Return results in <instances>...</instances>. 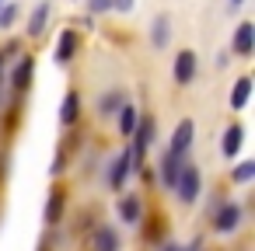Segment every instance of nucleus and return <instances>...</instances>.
<instances>
[{
	"label": "nucleus",
	"instance_id": "obj_27",
	"mask_svg": "<svg viewBox=\"0 0 255 251\" xmlns=\"http://www.w3.org/2000/svg\"><path fill=\"white\" fill-rule=\"evenodd\" d=\"M238 4H245V0H231V7H238Z\"/></svg>",
	"mask_w": 255,
	"mask_h": 251
},
{
	"label": "nucleus",
	"instance_id": "obj_24",
	"mask_svg": "<svg viewBox=\"0 0 255 251\" xmlns=\"http://www.w3.org/2000/svg\"><path fill=\"white\" fill-rule=\"evenodd\" d=\"M63 164H67V157H63V154H56V157H53V167H49V171H53V174H60V171H63Z\"/></svg>",
	"mask_w": 255,
	"mask_h": 251
},
{
	"label": "nucleus",
	"instance_id": "obj_4",
	"mask_svg": "<svg viewBox=\"0 0 255 251\" xmlns=\"http://www.w3.org/2000/svg\"><path fill=\"white\" fill-rule=\"evenodd\" d=\"M129 171H133V157H129V150H123V154L109 164V185H112V188H123V181L129 178Z\"/></svg>",
	"mask_w": 255,
	"mask_h": 251
},
{
	"label": "nucleus",
	"instance_id": "obj_7",
	"mask_svg": "<svg viewBox=\"0 0 255 251\" xmlns=\"http://www.w3.org/2000/svg\"><path fill=\"white\" fill-rule=\"evenodd\" d=\"M252 49H255V25H252V21H245V25H238L234 53H238V56H252Z\"/></svg>",
	"mask_w": 255,
	"mask_h": 251
},
{
	"label": "nucleus",
	"instance_id": "obj_20",
	"mask_svg": "<svg viewBox=\"0 0 255 251\" xmlns=\"http://www.w3.org/2000/svg\"><path fill=\"white\" fill-rule=\"evenodd\" d=\"M252 178H255V164L252 161H241L234 167V181H252Z\"/></svg>",
	"mask_w": 255,
	"mask_h": 251
},
{
	"label": "nucleus",
	"instance_id": "obj_12",
	"mask_svg": "<svg viewBox=\"0 0 255 251\" xmlns=\"http://www.w3.org/2000/svg\"><path fill=\"white\" fill-rule=\"evenodd\" d=\"M77 115H81V98L70 91V94L63 98V105H60V122H63V126H74Z\"/></svg>",
	"mask_w": 255,
	"mask_h": 251
},
{
	"label": "nucleus",
	"instance_id": "obj_22",
	"mask_svg": "<svg viewBox=\"0 0 255 251\" xmlns=\"http://www.w3.org/2000/svg\"><path fill=\"white\" fill-rule=\"evenodd\" d=\"M88 11H91V14H102V11H112V0H88Z\"/></svg>",
	"mask_w": 255,
	"mask_h": 251
},
{
	"label": "nucleus",
	"instance_id": "obj_19",
	"mask_svg": "<svg viewBox=\"0 0 255 251\" xmlns=\"http://www.w3.org/2000/svg\"><path fill=\"white\" fill-rule=\"evenodd\" d=\"M136 119H140V115H136V108L123 105V108H119V133H123V136H129V133H133V126H136Z\"/></svg>",
	"mask_w": 255,
	"mask_h": 251
},
{
	"label": "nucleus",
	"instance_id": "obj_6",
	"mask_svg": "<svg viewBox=\"0 0 255 251\" xmlns=\"http://www.w3.org/2000/svg\"><path fill=\"white\" fill-rule=\"evenodd\" d=\"M178 171H182V157L171 154V150H164V157H161V181H164V188H175Z\"/></svg>",
	"mask_w": 255,
	"mask_h": 251
},
{
	"label": "nucleus",
	"instance_id": "obj_1",
	"mask_svg": "<svg viewBox=\"0 0 255 251\" xmlns=\"http://www.w3.org/2000/svg\"><path fill=\"white\" fill-rule=\"evenodd\" d=\"M199 188H203L199 167H192V164H182V171H178V181H175V192H178V199L189 206V202H196V199H199Z\"/></svg>",
	"mask_w": 255,
	"mask_h": 251
},
{
	"label": "nucleus",
	"instance_id": "obj_10",
	"mask_svg": "<svg viewBox=\"0 0 255 251\" xmlns=\"http://www.w3.org/2000/svg\"><path fill=\"white\" fill-rule=\"evenodd\" d=\"M63 209H67V199H63L60 188H53V192H49V202H46V223L56 227V223L63 220Z\"/></svg>",
	"mask_w": 255,
	"mask_h": 251
},
{
	"label": "nucleus",
	"instance_id": "obj_3",
	"mask_svg": "<svg viewBox=\"0 0 255 251\" xmlns=\"http://www.w3.org/2000/svg\"><path fill=\"white\" fill-rule=\"evenodd\" d=\"M192 77H196V53L182 49L175 56V84H192Z\"/></svg>",
	"mask_w": 255,
	"mask_h": 251
},
{
	"label": "nucleus",
	"instance_id": "obj_8",
	"mask_svg": "<svg viewBox=\"0 0 255 251\" xmlns=\"http://www.w3.org/2000/svg\"><path fill=\"white\" fill-rule=\"evenodd\" d=\"M91 248H95V251H119L123 241H119V234H116L112 227H98L95 237H91Z\"/></svg>",
	"mask_w": 255,
	"mask_h": 251
},
{
	"label": "nucleus",
	"instance_id": "obj_21",
	"mask_svg": "<svg viewBox=\"0 0 255 251\" xmlns=\"http://www.w3.org/2000/svg\"><path fill=\"white\" fill-rule=\"evenodd\" d=\"M18 18V7L14 4H0V28H11Z\"/></svg>",
	"mask_w": 255,
	"mask_h": 251
},
{
	"label": "nucleus",
	"instance_id": "obj_18",
	"mask_svg": "<svg viewBox=\"0 0 255 251\" xmlns=\"http://www.w3.org/2000/svg\"><path fill=\"white\" fill-rule=\"evenodd\" d=\"M46 18H49V0H42V4L32 11V18H28V32H32V35H42V28H46Z\"/></svg>",
	"mask_w": 255,
	"mask_h": 251
},
{
	"label": "nucleus",
	"instance_id": "obj_14",
	"mask_svg": "<svg viewBox=\"0 0 255 251\" xmlns=\"http://www.w3.org/2000/svg\"><path fill=\"white\" fill-rule=\"evenodd\" d=\"M248 98H252V81H248V77H241V81L234 84V91H231V108H234V112H241V108L248 105Z\"/></svg>",
	"mask_w": 255,
	"mask_h": 251
},
{
	"label": "nucleus",
	"instance_id": "obj_26",
	"mask_svg": "<svg viewBox=\"0 0 255 251\" xmlns=\"http://www.w3.org/2000/svg\"><path fill=\"white\" fill-rule=\"evenodd\" d=\"M0 74H4V53H0Z\"/></svg>",
	"mask_w": 255,
	"mask_h": 251
},
{
	"label": "nucleus",
	"instance_id": "obj_2",
	"mask_svg": "<svg viewBox=\"0 0 255 251\" xmlns=\"http://www.w3.org/2000/svg\"><path fill=\"white\" fill-rule=\"evenodd\" d=\"M238 223H241V209H238V202H224V206L217 209L213 230H217V234H231V230H238Z\"/></svg>",
	"mask_w": 255,
	"mask_h": 251
},
{
	"label": "nucleus",
	"instance_id": "obj_13",
	"mask_svg": "<svg viewBox=\"0 0 255 251\" xmlns=\"http://www.w3.org/2000/svg\"><path fill=\"white\" fill-rule=\"evenodd\" d=\"M119 216H123V223H140V195H123Z\"/></svg>",
	"mask_w": 255,
	"mask_h": 251
},
{
	"label": "nucleus",
	"instance_id": "obj_23",
	"mask_svg": "<svg viewBox=\"0 0 255 251\" xmlns=\"http://www.w3.org/2000/svg\"><path fill=\"white\" fill-rule=\"evenodd\" d=\"M133 4H136V0H112V7H116V11H123V14H126V11H133Z\"/></svg>",
	"mask_w": 255,
	"mask_h": 251
},
{
	"label": "nucleus",
	"instance_id": "obj_15",
	"mask_svg": "<svg viewBox=\"0 0 255 251\" xmlns=\"http://www.w3.org/2000/svg\"><path fill=\"white\" fill-rule=\"evenodd\" d=\"M241 136H245V129L234 122L227 133H224V143H220V150H224V157H234L238 150H241Z\"/></svg>",
	"mask_w": 255,
	"mask_h": 251
},
{
	"label": "nucleus",
	"instance_id": "obj_5",
	"mask_svg": "<svg viewBox=\"0 0 255 251\" xmlns=\"http://www.w3.org/2000/svg\"><path fill=\"white\" fill-rule=\"evenodd\" d=\"M192 133H196L192 119H182V122H178V129H175V136H171V143H168V150L182 157V154H185V150L192 147Z\"/></svg>",
	"mask_w": 255,
	"mask_h": 251
},
{
	"label": "nucleus",
	"instance_id": "obj_9",
	"mask_svg": "<svg viewBox=\"0 0 255 251\" xmlns=\"http://www.w3.org/2000/svg\"><path fill=\"white\" fill-rule=\"evenodd\" d=\"M32 77H35V60H21V63L14 67V74H11V87H14V91H28Z\"/></svg>",
	"mask_w": 255,
	"mask_h": 251
},
{
	"label": "nucleus",
	"instance_id": "obj_16",
	"mask_svg": "<svg viewBox=\"0 0 255 251\" xmlns=\"http://www.w3.org/2000/svg\"><path fill=\"white\" fill-rule=\"evenodd\" d=\"M123 105H126V94H123V91H105V98L98 101V112H102V115H116Z\"/></svg>",
	"mask_w": 255,
	"mask_h": 251
},
{
	"label": "nucleus",
	"instance_id": "obj_25",
	"mask_svg": "<svg viewBox=\"0 0 255 251\" xmlns=\"http://www.w3.org/2000/svg\"><path fill=\"white\" fill-rule=\"evenodd\" d=\"M164 251H185V248H178V244H164Z\"/></svg>",
	"mask_w": 255,
	"mask_h": 251
},
{
	"label": "nucleus",
	"instance_id": "obj_11",
	"mask_svg": "<svg viewBox=\"0 0 255 251\" xmlns=\"http://www.w3.org/2000/svg\"><path fill=\"white\" fill-rule=\"evenodd\" d=\"M74 53H77V35L74 32H63L60 42H56V63H70Z\"/></svg>",
	"mask_w": 255,
	"mask_h": 251
},
{
	"label": "nucleus",
	"instance_id": "obj_17",
	"mask_svg": "<svg viewBox=\"0 0 255 251\" xmlns=\"http://www.w3.org/2000/svg\"><path fill=\"white\" fill-rule=\"evenodd\" d=\"M168 25H171V21H168V14H157V18H154V28H150V42H154L157 49H164V46H168Z\"/></svg>",
	"mask_w": 255,
	"mask_h": 251
}]
</instances>
